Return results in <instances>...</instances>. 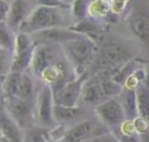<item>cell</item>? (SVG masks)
Here are the masks:
<instances>
[{"label":"cell","instance_id":"1","mask_svg":"<svg viewBox=\"0 0 149 142\" xmlns=\"http://www.w3.org/2000/svg\"><path fill=\"white\" fill-rule=\"evenodd\" d=\"M62 45L66 61L73 66V71L83 72L95 55V43L87 35H79L76 38L64 42Z\"/></svg>","mask_w":149,"mask_h":142},{"label":"cell","instance_id":"2","mask_svg":"<svg viewBox=\"0 0 149 142\" xmlns=\"http://www.w3.org/2000/svg\"><path fill=\"white\" fill-rule=\"evenodd\" d=\"M64 24H65V15L63 14L59 7L37 6L22 22L17 31L33 34L35 31L47 28L63 27Z\"/></svg>","mask_w":149,"mask_h":142},{"label":"cell","instance_id":"3","mask_svg":"<svg viewBox=\"0 0 149 142\" xmlns=\"http://www.w3.org/2000/svg\"><path fill=\"white\" fill-rule=\"evenodd\" d=\"M133 56L134 51L129 47L118 42H109L97 51L95 65L101 70H111L128 62Z\"/></svg>","mask_w":149,"mask_h":142},{"label":"cell","instance_id":"4","mask_svg":"<svg viewBox=\"0 0 149 142\" xmlns=\"http://www.w3.org/2000/svg\"><path fill=\"white\" fill-rule=\"evenodd\" d=\"M94 112L99 121L114 134H116L122 122L127 120L122 106L116 97L107 98L99 105L94 106Z\"/></svg>","mask_w":149,"mask_h":142},{"label":"cell","instance_id":"5","mask_svg":"<svg viewBox=\"0 0 149 142\" xmlns=\"http://www.w3.org/2000/svg\"><path fill=\"white\" fill-rule=\"evenodd\" d=\"M64 57L61 44H38L35 45L30 64L31 72L41 77L42 72L49 66L58 63Z\"/></svg>","mask_w":149,"mask_h":142},{"label":"cell","instance_id":"6","mask_svg":"<svg viewBox=\"0 0 149 142\" xmlns=\"http://www.w3.org/2000/svg\"><path fill=\"white\" fill-rule=\"evenodd\" d=\"M54 95L50 86L44 83L36 92L34 101V119L41 126H50L54 122Z\"/></svg>","mask_w":149,"mask_h":142},{"label":"cell","instance_id":"7","mask_svg":"<svg viewBox=\"0 0 149 142\" xmlns=\"http://www.w3.org/2000/svg\"><path fill=\"white\" fill-rule=\"evenodd\" d=\"M111 132L102 122L98 125L93 120H83L73 125L72 127L68 128L64 133V136L62 140L56 142H84L85 140L106 133Z\"/></svg>","mask_w":149,"mask_h":142},{"label":"cell","instance_id":"8","mask_svg":"<svg viewBox=\"0 0 149 142\" xmlns=\"http://www.w3.org/2000/svg\"><path fill=\"white\" fill-rule=\"evenodd\" d=\"M84 81H85L84 76H79L78 78H73L66 81L61 88L52 92L54 104L63 105V106H77L81 97Z\"/></svg>","mask_w":149,"mask_h":142},{"label":"cell","instance_id":"9","mask_svg":"<svg viewBox=\"0 0 149 142\" xmlns=\"http://www.w3.org/2000/svg\"><path fill=\"white\" fill-rule=\"evenodd\" d=\"M81 34L73 31L70 28L64 27H52L42 29L30 34L31 40L35 45L38 44H63L66 41L78 37Z\"/></svg>","mask_w":149,"mask_h":142},{"label":"cell","instance_id":"10","mask_svg":"<svg viewBox=\"0 0 149 142\" xmlns=\"http://www.w3.org/2000/svg\"><path fill=\"white\" fill-rule=\"evenodd\" d=\"M9 115L17 122L20 127L28 126L34 118V101L31 99H21L17 97L5 99Z\"/></svg>","mask_w":149,"mask_h":142},{"label":"cell","instance_id":"11","mask_svg":"<svg viewBox=\"0 0 149 142\" xmlns=\"http://www.w3.org/2000/svg\"><path fill=\"white\" fill-rule=\"evenodd\" d=\"M34 8L35 7L30 0H12L6 23L13 30H17Z\"/></svg>","mask_w":149,"mask_h":142},{"label":"cell","instance_id":"12","mask_svg":"<svg viewBox=\"0 0 149 142\" xmlns=\"http://www.w3.org/2000/svg\"><path fill=\"white\" fill-rule=\"evenodd\" d=\"M128 27L132 34L142 43L149 44V15L141 10H134L128 16Z\"/></svg>","mask_w":149,"mask_h":142},{"label":"cell","instance_id":"13","mask_svg":"<svg viewBox=\"0 0 149 142\" xmlns=\"http://www.w3.org/2000/svg\"><path fill=\"white\" fill-rule=\"evenodd\" d=\"M107 98L108 97L106 95L104 87L101 85V81L98 77L84 81L83 90H81V97H80L83 101H85L88 105L97 106L104 100H106Z\"/></svg>","mask_w":149,"mask_h":142},{"label":"cell","instance_id":"14","mask_svg":"<svg viewBox=\"0 0 149 142\" xmlns=\"http://www.w3.org/2000/svg\"><path fill=\"white\" fill-rule=\"evenodd\" d=\"M116 98L119 99L122 106V109L125 112L127 120H133L139 115L137 106H136V92L134 88L123 86L121 92L116 95Z\"/></svg>","mask_w":149,"mask_h":142},{"label":"cell","instance_id":"15","mask_svg":"<svg viewBox=\"0 0 149 142\" xmlns=\"http://www.w3.org/2000/svg\"><path fill=\"white\" fill-rule=\"evenodd\" d=\"M0 130L2 132V135L9 140V142H23L21 127L10 115L7 116L0 114Z\"/></svg>","mask_w":149,"mask_h":142},{"label":"cell","instance_id":"16","mask_svg":"<svg viewBox=\"0 0 149 142\" xmlns=\"http://www.w3.org/2000/svg\"><path fill=\"white\" fill-rule=\"evenodd\" d=\"M21 76H22V72L12 71V70L8 71L7 73H5V76L1 80V90H2V94H3L5 99L16 97Z\"/></svg>","mask_w":149,"mask_h":142},{"label":"cell","instance_id":"17","mask_svg":"<svg viewBox=\"0 0 149 142\" xmlns=\"http://www.w3.org/2000/svg\"><path fill=\"white\" fill-rule=\"evenodd\" d=\"M34 49H35V47L30 48V49H26V50L13 51V59H12L10 70L12 71H17V72L27 71L30 68V64H31Z\"/></svg>","mask_w":149,"mask_h":142},{"label":"cell","instance_id":"18","mask_svg":"<svg viewBox=\"0 0 149 142\" xmlns=\"http://www.w3.org/2000/svg\"><path fill=\"white\" fill-rule=\"evenodd\" d=\"M135 92L139 116L143 118L149 123V87L142 83L135 88Z\"/></svg>","mask_w":149,"mask_h":142},{"label":"cell","instance_id":"19","mask_svg":"<svg viewBox=\"0 0 149 142\" xmlns=\"http://www.w3.org/2000/svg\"><path fill=\"white\" fill-rule=\"evenodd\" d=\"M81 109L78 106H63V105H54L52 114L54 120L58 122H68L79 118Z\"/></svg>","mask_w":149,"mask_h":142},{"label":"cell","instance_id":"20","mask_svg":"<svg viewBox=\"0 0 149 142\" xmlns=\"http://www.w3.org/2000/svg\"><path fill=\"white\" fill-rule=\"evenodd\" d=\"M35 94V84L30 74L27 73V71L22 72L21 80L19 84L16 97L21 99H31Z\"/></svg>","mask_w":149,"mask_h":142},{"label":"cell","instance_id":"21","mask_svg":"<svg viewBox=\"0 0 149 142\" xmlns=\"http://www.w3.org/2000/svg\"><path fill=\"white\" fill-rule=\"evenodd\" d=\"M15 35L14 30L6 23L0 22V48L13 51L15 45Z\"/></svg>","mask_w":149,"mask_h":142},{"label":"cell","instance_id":"22","mask_svg":"<svg viewBox=\"0 0 149 142\" xmlns=\"http://www.w3.org/2000/svg\"><path fill=\"white\" fill-rule=\"evenodd\" d=\"M71 10H72V16L76 19V21H80L87 17L88 0H74Z\"/></svg>","mask_w":149,"mask_h":142},{"label":"cell","instance_id":"23","mask_svg":"<svg viewBox=\"0 0 149 142\" xmlns=\"http://www.w3.org/2000/svg\"><path fill=\"white\" fill-rule=\"evenodd\" d=\"M13 59V51L0 49V73H7L10 70Z\"/></svg>","mask_w":149,"mask_h":142},{"label":"cell","instance_id":"24","mask_svg":"<svg viewBox=\"0 0 149 142\" xmlns=\"http://www.w3.org/2000/svg\"><path fill=\"white\" fill-rule=\"evenodd\" d=\"M84 142H120V141H119L118 136L114 133L106 132V133H102V134L92 136V137L85 140Z\"/></svg>","mask_w":149,"mask_h":142},{"label":"cell","instance_id":"25","mask_svg":"<svg viewBox=\"0 0 149 142\" xmlns=\"http://www.w3.org/2000/svg\"><path fill=\"white\" fill-rule=\"evenodd\" d=\"M49 133H45L41 129L31 130L28 134V142H49Z\"/></svg>","mask_w":149,"mask_h":142},{"label":"cell","instance_id":"26","mask_svg":"<svg viewBox=\"0 0 149 142\" xmlns=\"http://www.w3.org/2000/svg\"><path fill=\"white\" fill-rule=\"evenodd\" d=\"M116 136L120 142H141V136L139 133H119Z\"/></svg>","mask_w":149,"mask_h":142},{"label":"cell","instance_id":"27","mask_svg":"<svg viewBox=\"0 0 149 142\" xmlns=\"http://www.w3.org/2000/svg\"><path fill=\"white\" fill-rule=\"evenodd\" d=\"M9 6H10L9 1L0 0V22H6L9 13Z\"/></svg>","mask_w":149,"mask_h":142},{"label":"cell","instance_id":"28","mask_svg":"<svg viewBox=\"0 0 149 142\" xmlns=\"http://www.w3.org/2000/svg\"><path fill=\"white\" fill-rule=\"evenodd\" d=\"M40 6H48V7H61L63 3L61 0H36Z\"/></svg>","mask_w":149,"mask_h":142},{"label":"cell","instance_id":"29","mask_svg":"<svg viewBox=\"0 0 149 142\" xmlns=\"http://www.w3.org/2000/svg\"><path fill=\"white\" fill-rule=\"evenodd\" d=\"M144 81L143 84L149 87V63H144Z\"/></svg>","mask_w":149,"mask_h":142},{"label":"cell","instance_id":"30","mask_svg":"<svg viewBox=\"0 0 149 142\" xmlns=\"http://www.w3.org/2000/svg\"><path fill=\"white\" fill-rule=\"evenodd\" d=\"M140 136H141V142H149V130L141 134Z\"/></svg>","mask_w":149,"mask_h":142},{"label":"cell","instance_id":"31","mask_svg":"<svg viewBox=\"0 0 149 142\" xmlns=\"http://www.w3.org/2000/svg\"><path fill=\"white\" fill-rule=\"evenodd\" d=\"M5 98H3V94H2V90H1V81H0V104L3 102Z\"/></svg>","mask_w":149,"mask_h":142},{"label":"cell","instance_id":"32","mask_svg":"<svg viewBox=\"0 0 149 142\" xmlns=\"http://www.w3.org/2000/svg\"><path fill=\"white\" fill-rule=\"evenodd\" d=\"M0 142H9V140H8L6 136H2V137L0 139Z\"/></svg>","mask_w":149,"mask_h":142},{"label":"cell","instance_id":"33","mask_svg":"<svg viewBox=\"0 0 149 142\" xmlns=\"http://www.w3.org/2000/svg\"><path fill=\"white\" fill-rule=\"evenodd\" d=\"M2 136H3V135H2V132H1V130H0V139H1V137H2Z\"/></svg>","mask_w":149,"mask_h":142},{"label":"cell","instance_id":"34","mask_svg":"<svg viewBox=\"0 0 149 142\" xmlns=\"http://www.w3.org/2000/svg\"><path fill=\"white\" fill-rule=\"evenodd\" d=\"M5 1H9V2H10V1H12V0H5Z\"/></svg>","mask_w":149,"mask_h":142},{"label":"cell","instance_id":"35","mask_svg":"<svg viewBox=\"0 0 149 142\" xmlns=\"http://www.w3.org/2000/svg\"><path fill=\"white\" fill-rule=\"evenodd\" d=\"M0 49H1V48H0Z\"/></svg>","mask_w":149,"mask_h":142}]
</instances>
